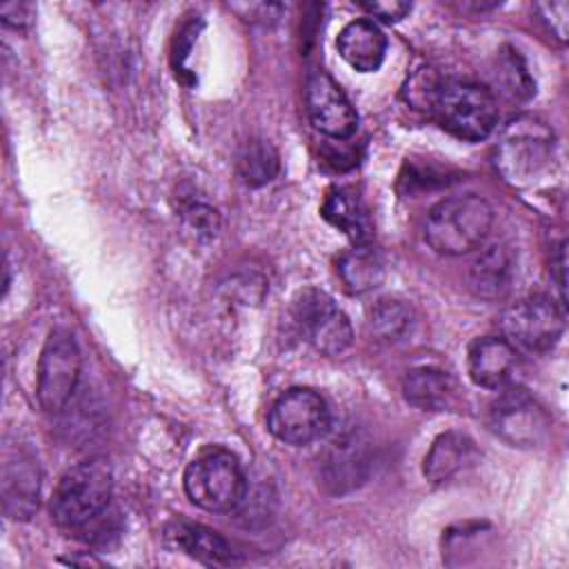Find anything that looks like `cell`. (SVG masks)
<instances>
[{
    "mask_svg": "<svg viewBox=\"0 0 569 569\" xmlns=\"http://www.w3.org/2000/svg\"><path fill=\"white\" fill-rule=\"evenodd\" d=\"M111 493L113 471L109 460H82L58 480L51 498V516L64 529H84L104 513Z\"/></svg>",
    "mask_w": 569,
    "mask_h": 569,
    "instance_id": "obj_2",
    "label": "cell"
},
{
    "mask_svg": "<svg viewBox=\"0 0 569 569\" xmlns=\"http://www.w3.org/2000/svg\"><path fill=\"white\" fill-rule=\"evenodd\" d=\"M489 429L509 447H538L549 433V416L522 387H507L489 405Z\"/></svg>",
    "mask_w": 569,
    "mask_h": 569,
    "instance_id": "obj_9",
    "label": "cell"
},
{
    "mask_svg": "<svg viewBox=\"0 0 569 569\" xmlns=\"http://www.w3.org/2000/svg\"><path fill=\"white\" fill-rule=\"evenodd\" d=\"M456 380L436 367H416L402 380V396L422 411H442L456 402Z\"/></svg>",
    "mask_w": 569,
    "mask_h": 569,
    "instance_id": "obj_18",
    "label": "cell"
},
{
    "mask_svg": "<svg viewBox=\"0 0 569 569\" xmlns=\"http://www.w3.org/2000/svg\"><path fill=\"white\" fill-rule=\"evenodd\" d=\"M553 156V133L538 118H516L502 131L496 144V169L500 176L513 184H531L551 162Z\"/></svg>",
    "mask_w": 569,
    "mask_h": 569,
    "instance_id": "obj_4",
    "label": "cell"
},
{
    "mask_svg": "<svg viewBox=\"0 0 569 569\" xmlns=\"http://www.w3.org/2000/svg\"><path fill=\"white\" fill-rule=\"evenodd\" d=\"M305 104H307L311 124L320 133H325L333 140H345L356 133L358 113L351 107L349 98L338 87V82L329 73L313 71L307 78Z\"/></svg>",
    "mask_w": 569,
    "mask_h": 569,
    "instance_id": "obj_11",
    "label": "cell"
},
{
    "mask_svg": "<svg viewBox=\"0 0 569 569\" xmlns=\"http://www.w3.org/2000/svg\"><path fill=\"white\" fill-rule=\"evenodd\" d=\"M565 305L547 296H529L502 311V338L529 353L549 351L565 331Z\"/></svg>",
    "mask_w": 569,
    "mask_h": 569,
    "instance_id": "obj_7",
    "label": "cell"
},
{
    "mask_svg": "<svg viewBox=\"0 0 569 569\" xmlns=\"http://www.w3.org/2000/svg\"><path fill=\"white\" fill-rule=\"evenodd\" d=\"M496 80L502 84V91L511 98H529L533 93V82L527 73V67L518 51L513 49H507V53L500 56Z\"/></svg>",
    "mask_w": 569,
    "mask_h": 569,
    "instance_id": "obj_24",
    "label": "cell"
},
{
    "mask_svg": "<svg viewBox=\"0 0 569 569\" xmlns=\"http://www.w3.org/2000/svg\"><path fill=\"white\" fill-rule=\"evenodd\" d=\"M331 425L325 398L311 389H287L269 409L267 427L284 445L302 447L320 440Z\"/></svg>",
    "mask_w": 569,
    "mask_h": 569,
    "instance_id": "obj_8",
    "label": "cell"
},
{
    "mask_svg": "<svg viewBox=\"0 0 569 569\" xmlns=\"http://www.w3.org/2000/svg\"><path fill=\"white\" fill-rule=\"evenodd\" d=\"M247 476L233 453L224 449H211L189 462L184 471L187 498L216 513L233 511L244 493Z\"/></svg>",
    "mask_w": 569,
    "mask_h": 569,
    "instance_id": "obj_5",
    "label": "cell"
},
{
    "mask_svg": "<svg viewBox=\"0 0 569 569\" xmlns=\"http://www.w3.org/2000/svg\"><path fill=\"white\" fill-rule=\"evenodd\" d=\"M369 460V442L360 433L347 431L325 451L320 460V480L333 493L351 491L367 478Z\"/></svg>",
    "mask_w": 569,
    "mask_h": 569,
    "instance_id": "obj_12",
    "label": "cell"
},
{
    "mask_svg": "<svg viewBox=\"0 0 569 569\" xmlns=\"http://www.w3.org/2000/svg\"><path fill=\"white\" fill-rule=\"evenodd\" d=\"M0 16H2V22L4 24H11V27H20L27 22L29 18V4H18V2H11V4H2L0 7Z\"/></svg>",
    "mask_w": 569,
    "mask_h": 569,
    "instance_id": "obj_29",
    "label": "cell"
},
{
    "mask_svg": "<svg viewBox=\"0 0 569 569\" xmlns=\"http://www.w3.org/2000/svg\"><path fill=\"white\" fill-rule=\"evenodd\" d=\"M493 209L476 196L445 198L431 207L425 222L427 244L442 256H465L480 249L491 231Z\"/></svg>",
    "mask_w": 569,
    "mask_h": 569,
    "instance_id": "obj_1",
    "label": "cell"
},
{
    "mask_svg": "<svg viewBox=\"0 0 569 569\" xmlns=\"http://www.w3.org/2000/svg\"><path fill=\"white\" fill-rule=\"evenodd\" d=\"M40 469L31 453L16 451L4 460L2 502L4 513L13 520H27L38 509Z\"/></svg>",
    "mask_w": 569,
    "mask_h": 569,
    "instance_id": "obj_13",
    "label": "cell"
},
{
    "mask_svg": "<svg viewBox=\"0 0 569 569\" xmlns=\"http://www.w3.org/2000/svg\"><path fill=\"white\" fill-rule=\"evenodd\" d=\"M82 369V356L71 331L53 329L38 358L36 396L44 411L60 413L73 398Z\"/></svg>",
    "mask_w": 569,
    "mask_h": 569,
    "instance_id": "obj_6",
    "label": "cell"
},
{
    "mask_svg": "<svg viewBox=\"0 0 569 569\" xmlns=\"http://www.w3.org/2000/svg\"><path fill=\"white\" fill-rule=\"evenodd\" d=\"M451 136L469 142L485 140L498 122L493 93L476 82L442 80L429 111Z\"/></svg>",
    "mask_w": 569,
    "mask_h": 569,
    "instance_id": "obj_3",
    "label": "cell"
},
{
    "mask_svg": "<svg viewBox=\"0 0 569 569\" xmlns=\"http://www.w3.org/2000/svg\"><path fill=\"white\" fill-rule=\"evenodd\" d=\"M236 167L244 184L262 187L278 176L280 158L271 142L262 138H251L240 147L236 156Z\"/></svg>",
    "mask_w": 569,
    "mask_h": 569,
    "instance_id": "obj_22",
    "label": "cell"
},
{
    "mask_svg": "<svg viewBox=\"0 0 569 569\" xmlns=\"http://www.w3.org/2000/svg\"><path fill=\"white\" fill-rule=\"evenodd\" d=\"M565 244L558 247V256H556V271H558V289H560V302L565 305Z\"/></svg>",
    "mask_w": 569,
    "mask_h": 569,
    "instance_id": "obj_30",
    "label": "cell"
},
{
    "mask_svg": "<svg viewBox=\"0 0 569 569\" xmlns=\"http://www.w3.org/2000/svg\"><path fill=\"white\" fill-rule=\"evenodd\" d=\"M338 51L356 71H376L387 53V38L373 20H353L338 33Z\"/></svg>",
    "mask_w": 569,
    "mask_h": 569,
    "instance_id": "obj_17",
    "label": "cell"
},
{
    "mask_svg": "<svg viewBox=\"0 0 569 569\" xmlns=\"http://www.w3.org/2000/svg\"><path fill=\"white\" fill-rule=\"evenodd\" d=\"M442 80L433 73V69H418L405 84V100L418 109V111H431V104L436 100V93L440 89Z\"/></svg>",
    "mask_w": 569,
    "mask_h": 569,
    "instance_id": "obj_26",
    "label": "cell"
},
{
    "mask_svg": "<svg viewBox=\"0 0 569 569\" xmlns=\"http://www.w3.org/2000/svg\"><path fill=\"white\" fill-rule=\"evenodd\" d=\"M164 540L176 551H182L204 565H231L236 562V551L231 545L213 529L187 522V520H173L164 529Z\"/></svg>",
    "mask_w": 569,
    "mask_h": 569,
    "instance_id": "obj_16",
    "label": "cell"
},
{
    "mask_svg": "<svg viewBox=\"0 0 569 569\" xmlns=\"http://www.w3.org/2000/svg\"><path fill=\"white\" fill-rule=\"evenodd\" d=\"M338 273L351 293H367L385 278V264L369 244H356L338 260Z\"/></svg>",
    "mask_w": 569,
    "mask_h": 569,
    "instance_id": "obj_21",
    "label": "cell"
},
{
    "mask_svg": "<svg viewBox=\"0 0 569 569\" xmlns=\"http://www.w3.org/2000/svg\"><path fill=\"white\" fill-rule=\"evenodd\" d=\"M360 7L382 22H398L411 11V4L402 0H367Z\"/></svg>",
    "mask_w": 569,
    "mask_h": 569,
    "instance_id": "obj_28",
    "label": "cell"
},
{
    "mask_svg": "<svg viewBox=\"0 0 569 569\" xmlns=\"http://www.w3.org/2000/svg\"><path fill=\"white\" fill-rule=\"evenodd\" d=\"M322 218L347 233L356 244H367L371 238V222L367 209L358 193L347 187H333L327 191L322 207Z\"/></svg>",
    "mask_w": 569,
    "mask_h": 569,
    "instance_id": "obj_19",
    "label": "cell"
},
{
    "mask_svg": "<svg viewBox=\"0 0 569 569\" xmlns=\"http://www.w3.org/2000/svg\"><path fill=\"white\" fill-rule=\"evenodd\" d=\"M413 311L398 298H380L369 309V331L382 342H400L413 329Z\"/></svg>",
    "mask_w": 569,
    "mask_h": 569,
    "instance_id": "obj_23",
    "label": "cell"
},
{
    "mask_svg": "<svg viewBox=\"0 0 569 569\" xmlns=\"http://www.w3.org/2000/svg\"><path fill=\"white\" fill-rule=\"evenodd\" d=\"M516 278V256L509 244L485 247L467 269L469 289L482 300H502Z\"/></svg>",
    "mask_w": 569,
    "mask_h": 569,
    "instance_id": "obj_14",
    "label": "cell"
},
{
    "mask_svg": "<svg viewBox=\"0 0 569 569\" xmlns=\"http://www.w3.org/2000/svg\"><path fill=\"white\" fill-rule=\"evenodd\" d=\"M238 513V518L247 525V527H256L258 522L264 525L271 513H273V493L269 491L267 485H256L251 487L247 480L244 493L238 502V507L233 509Z\"/></svg>",
    "mask_w": 569,
    "mask_h": 569,
    "instance_id": "obj_25",
    "label": "cell"
},
{
    "mask_svg": "<svg viewBox=\"0 0 569 569\" xmlns=\"http://www.w3.org/2000/svg\"><path fill=\"white\" fill-rule=\"evenodd\" d=\"M536 11L540 13L547 29L560 42H565L567 29H569V4L567 2H540V4H536Z\"/></svg>",
    "mask_w": 569,
    "mask_h": 569,
    "instance_id": "obj_27",
    "label": "cell"
},
{
    "mask_svg": "<svg viewBox=\"0 0 569 569\" xmlns=\"http://www.w3.org/2000/svg\"><path fill=\"white\" fill-rule=\"evenodd\" d=\"M293 318L305 338L325 356H340L353 342L349 318L320 289H302L293 298Z\"/></svg>",
    "mask_w": 569,
    "mask_h": 569,
    "instance_id": "obj_10",
    "label": "cell"
},
{
    "mask_svg": "<svg viewBox=\"0 0 569 569\" xmlns=\"http://www.w3.org/2000/svg\"><path fill=\"white\" fill-rule=\"evenodd\" d=\"M469 378L485 389H502L516 369V349L498 336H482L467 351Z\"/></svg>",
    "mask_w": 569,
    "mask_h": 569,
    "instance_id": "obj_15",
    "label": "cell"
},
{
    "mask_svg": "<svg viewBox=\"0 0 569 569\" xmlns=\"http://www.w3.org/2000/svg\"><path fill=\"white\" fill-rule=\"evenodd\" d=\"M476 460V447L473 440L458 431H447L438 436L425 456V476L431 482H445L451 480L456 473H460L467 465Z\"/></svg>",
    "mask_w": 569,
    "mask_h": 569,
    "instance_id": "obj_20",
    "label": "cell"
}]
</instances>
